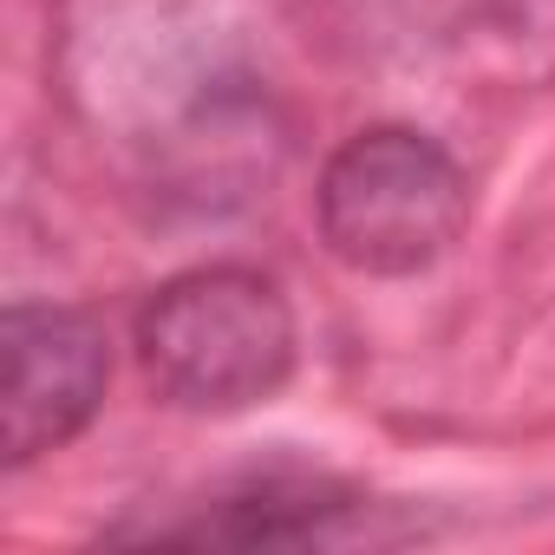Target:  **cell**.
I'll use <instances>...</instances> for the list:
<instances>
[{
	"instance_id": "1",
	"label": "cell",
	"mask_w": 555,
	"mask_h": 555,
	"mask_svg": "<svg viewBox=\"0 0 555 555\" xmlns=\"http://www.w3.org/2000/svg\"><path fill=\"white\" fill-rule=\"evenodd\" d=\"M151 386L190 412H242L295 373V314L255 268H190L138 314Z\"/></svg>"
},
{
	"instance_id": "2",
	"label": "cell",
	"mask_w": 555,
	"mask_h": 555,
	"mask_svg": "<svg viewBox=\"0 0 555 555\" xmlns=\"http://www.w3.org/2000/svg\"><path fill=\"white\" fill-rule=\"evenodd\" d=\"M321 235L360 274H418L470 222V190L457 164L405 125L360 131L334 151L321 177Z\"/></svg>"
},
{
	"instance_id": "3",
	"label": "cell",
	"mask_w": 555,
	"mask_h": 555,
	"mask_svg": "<svg viewBox=\"0 0 555 555\" xmlns=\"http://www.w3.org/2000/svg\"><path fill=\"white\" fill-rule=\"evenodd\" d=\"M112 353L105 327L79 308L21 301L0 314V451L34 464L79 438L105 399Z\"/></svg>"
}]
</instances>
